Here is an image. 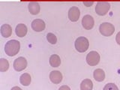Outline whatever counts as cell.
<instances>
[{"label":"cell","instance_id":"cell-1","mask_svg":"<svg viewBox=\"0 0 120 90\" xmlns=\"http://www.w3.org/2000/svg\"><path fill=\"white\" fill-rule=\"evenodd\" d=\"M20 44L17 40H11L8 41L5 47V52L8 56H14L20 51Z\"/></svg>","mask_w":120,"mask_h":90},{"label":"cell","instance_id":"cell-2","mask_svg":"<svg viewBox=\"0 0 120 90\" xmlns=\"http://www.w3.org/2000/svg\"><path fill=\"white\" fill-rule=\"evenodd\" d=\"M76 50L80 52H84L88 50L89 46V40L85 37H79L74 43Z\"/></svg>","mask_w":120,"mask_h":90},{"label":"cell","instance_id":"cell-3","mask_svg":"<svg viewBox=\"0 0 120 90\" xmlns=\"http://www.w3.org/2000/svg\"><path fill=\"white\" fill-rule=\"evenodd\" d=\"M99 31L104 36L109 37L112 35L115 32L114 26L110 22H103L99 26Z\"/></svg>","mask_w":120,"mask_h":90},{"label":"cell","instance_id":"cell-4","mask_svg":"<svg viewBox=\"0 0 120 90\" xmlns=\"http://www.w3.org/2000/svg\"><path fill=\"white\" fill-rule=\"evenodd\" d=\"M86 62L90 66H95L100 62V55L96 51H91L86 56Z\"/></svg>","mask_w":120,"mask_h":90},{"label":"cell","instance_id":"cell-5","mask_svg":"<svg viewBox=\"0 0 120 90\" xmlns=\"http://www.w3.org/2000/svg\"><path fill=\"white\" fill-rule=\"evenodd\" d=\"M110 8V5L107 2H98L97 3L95 7V12L100 15V16H104L107 14Z\"/></svg>","mask_w":120,"mask_h":90},{"label":"cell","instance_id":"cell-6","mask_svg":"<svg viewBox=\"0 0 120 90\" xmlns=\"http://www.w3.org/2000/svg\"><path fill=\"white\" fill-rule=\"evenodd\" d=\"M27 66V61L24 57H18L14 62V68L17 71H23Z\"/></svg>","mask_w":120,"mask_h":90},{"label":"cell","instance_id":"cell-7","mask_svg":"<svg viewBox=\"0 0 120 90\" xmlns=\"http://www.w3.org/2000/svg\"><path fill=\"white\" fill-rule=\"evenodd\" d=\"M94 24H95V21H94V19L92 16L90 15H85L82 20V25L83 26V28L90 30L93 28Z\"/></svg>","mask_w":120,"mask_h":90},{"label":"cell","instance_id":"cell-8","mask_svg":"<svg viewBox=\"0 0 120 90\" xmlns=\"http://www.w3.org/2000/svg\"><path fill=\"white\" fill-rule=\"evenodd\" d=\"M45 27H46V24H45L44 21L41 20V19L34 20L32 22V28L35 32H38L44 31Z\"/></svg>","mask_w":120,"mask_h":90},{"label":"cell","instance_id":"cell-9","mask_svg":"<svg viewBox=\"0 0 120 90\" xmlns=\"http://www.w3.org/2000/svg\"><path fill=\"white\" fill-rule=\"evenodd\" d=\"M80 12L77 7H72L68 11V18L71 21L77 22L80 17Z\"/></svg>","mask_w":120,"mask_h":90},{"label":"cell","instance_id":"cell-10","mask_svg":"<svg viewBox=\"0 0 120 90\" xmlns=\"http://www.w3.org/2000/svg\"><path fill=\"white\" fill-rule=\"evenodd\" d=\"M50 80L54 84H59L62 80V74L59 71H52L50 74Z\"/></svg>","mask_w":120,"mask_h":90},{"label":"cell","instance_id":"cell-11","mask_svg":"<svg viewBox=\"0 0 120 90\" xmlns=\"http://www.w3.org/2000/svg\"><path fill=\"white\" fill-rule=\"evenodd\" d=\"M27 27L23 23H20L16 26V29H15V32L18 37H24L26 36V33H27Z\"/></svg>","mask_w":120,"mask_h":90},{"label":"cell","instance_id":"cell-12","mask_svg":"<svg viewBox=\"0 0 120 90\" xmlns=\"http://www.w3.org/2000/svg\"><path fill=\"white\" fill-rule=\"evenodd\" d=\"M12 34V28L8 24H3L1 26V35L4 38H8Z\"/></svg>","mask_w":120,"mask_h":90},{"label":"cell","instance_id":"cell-13","mask_svg":"<svg viewBox=\"0 0 120 90\" xmlns=\"http://www.w3.org/2000/svg\"><path fill=\"white\" fill-rule=\"evenodd\" d=\"M93 76H94V79H95L96 81L102 82L105 79V73L102 69L98 68L94 71Z\"/></svg>","mask_w":120,"mask_h":90},{"label":"cell","instance_id":"cell-14","mask_svg":"<svg viewBox=\"0 0 120 90\" xmlns=\"http://www.w3.org/2000/svg\"><path fill=\"white\" fill-rule=\"evenodd\" d=\"M40 5L36 2H32L29 4V11L33 15H36L40 12Z\"/></svg>","mask_w":120,"mask_h":90},{"label":"cell","instance_id":"cell-15","mask_svg":"<svg viewBox=\"0 0 120 90\" xmlns=\"http://www.w3.org/2000/svg\"><path fill=\"white\" fill-rule=\"evenodd\" d=\"M93 83L91 80L89 79H85L82 81L80 84V89L81 90H92Z\"/></svg>","mask_w":120,"mask_h":90},{"label":"cell","instance_id":"cell-16","mask_svg":"<svg viewBox=\"0 0 120 90\" xmlns=\"http://www.w3.org/2000/svg\"><path fill=\"white\" fill-rule=\"evenodd\" d=\"M50 65L53 68L59 67L60 65V64H61V59H60V57L56 54L52 55L50 58Z\"/></svg>","mask_w":120,"mask_h":90},{"label":"cell","instance_id":"cell-17","mask_svg":"<svg viewBox=\"0 0 120 90\" xmlns=\"http://www.w3.org/2000/svg\"><path fill=\"white\" fill-rule=\"evenodd\" d=\"M20 83L22 86H27L30 84V82H31V76H30L28 73L22 74L20 76Z\"/></svg>","mask_w":120,"mask_h":90},{"label":"cell","instance_id":"cell-18","mask_svg":"<svg viewBox=\"0 0 120 90\" xmlns=\"http://www.w3.org/2000/svg\"><path fill=\"white\" fill-rule=\"evenodd\" d=\"M9 68V63L5 59H0V71L2 72H5Z\"/></svg>","mask_w":120,"mask_h":90},{"label":"cell","instance_id":"cell-19","mask_svg":"<svg viewBox=\"0 0 120 90\" xmlns=\"http://www.w3.org/2000/svg\"><path fill=\"white\" fill-rule=\"evenodd\" d=\"M47 39L49 42L52 44H56V42H57V38H56V36L54 35L53 33H51V32L47 33Z\"/></svg>","mask_w":120,"mask_h":90},{"label":"cell","instance_id":"cell-20","mask_svg":"<svg viewBox=\"0 0 120 90\" xmlns=\"http://www.w3.org/2000/svg\"><path fill=\"white\" fill-rule=\"evenodd\" d=\"M103 90H119V89L116 86V85L110 82V83H107L105 86Z\"/></svg>","mask_w":120,"mask_h":90},{"label":"cell","instance_id":"cell-21","mask_svg":"<svg viewBox=\"0 0 120 90\" xmlns=\"http://www.w3.org/2000/svg\"><path fill=\"white\" fill-rule=\"evenodd\" d=\"M116 41L117 44L119 45H120V32L117 33V35H116Z\"/></svg>","mask_w":120,"mask_h":90},{"label":"cell","instance_id":"cell-22","mask_svg":"<svg viewBox=\"0 0 120 90\" xmlns=\"http://www.w3.org/2000/svg\"><path fill=\"white\" fill-rule=\"evenodd\" d=\"M59 90H71V89L69 88V86L64 85V86H62L59 89Z\"/></svg>","mask_w":120,"mask_h":90},{"label":"cell","instance_id":"cell-23","mask_svg":"<svg viewBox=\"0 0 120 90\" xmlns=\"http://www.w3.org/2000/svg\"><path fill=\"white\" fill-rule=\"evenodd\" d=\"M93 2H84L83 4L86 6V7H90V6H92L93 5Z\"/></svg>","mask_w":120,"mask_h":90},{"label":"cell","instance_id":"cell-24","mask_svg":"<svg viewBox=\"0 0 120 90\" xmlns=\"http://www.w3.org/2000/svg\"><path fill=\"white\" fill-rule=\"evenodd\" d=\"M11 90H22V89H20V87H18V86H14Z\"/></svg>","mask_w":120,"mask_h":90}]
</instances>
